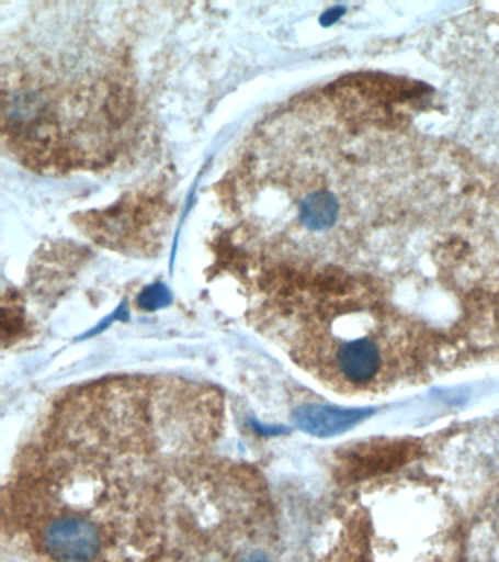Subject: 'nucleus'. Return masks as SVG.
I'll use <instances>...</instances> for the list:
<instances>
[{
	"label": "nucleus",
	"instance_id": "nucleus-1",
	"mask_svg": "<svg viewBox=\"0 0 499 562\" xmlns=\"http://www.w3.org/2000/svg\"><path fill=\"white\" fill-rule=\"evenodd\" d=\"M45 551L58 562H93L102 551L99 526L78 514L52 518L42 531Z\"/></svg>",
	"mask_w": 499,
	"mask_h": 562
},
{
	"label": "nucleus",
	"instance_id": "nucleus-2",
	"mask_svg": "<svg viewBox=\"0 0 499 562\" xmlns=\"http://www.w3.org/2000/svg\"><path fill=\"white\" fill-rule=\"evenodd\" d=\"M372 415L370 408H339L306 404L296 408L293 419L302 430L315 437H332L352 429L359 422Z\"/></svg>",
	"mask_w": 499,
	"mask_h": 562
},
{
	"label": "nucleus",
	"instance_id": "nucleus-3",
	"mask_svg": "<svg viewBox=\"0 0 499 562\" xmlns=\"http://www.w3.org/2000/svg\"><path fill=\"white\" fill-rule=\"evenodd\" d=\"M340 375L353 385H365L381 369V351L370 338L344 341L336 351Z\"/></svg>",
	"mask_w": 499,
	"mask_h": 562
},
{
	"label": "nucleus",
	"instance_id": "nucleus-4",
	"mask_svg": "<svg viewBox=\"0 0 499 562\" xmlns=\"http://www.w3.org/2000/svg\"><path fill=\"white\" fill-rule=\"evenodd\" d=\"M168 302L169 293L161 285H155V288L146 290L143 296L139 297V303L147 310H156V307L163 306Z\"/></svg>",
	"mask_w": 499,
	"mask_h": 562
},
{
	"label": "nucleus",
	"instance_id": "nucleus-5",
	"mask_svg": "<svg viewBox=\"0 0 499 562\" xmlns=\"http://www.w3.org/2000/svg\"><path fill=\"white\" fill-rule=\"evenodd\" d=\"M242 562H270L266 560L264 555H261V553H253V555L248 557L247 560H243Z\"/></svg>",
	"mask_w": 499,
	"mask_h": 562
}]
</instances>
